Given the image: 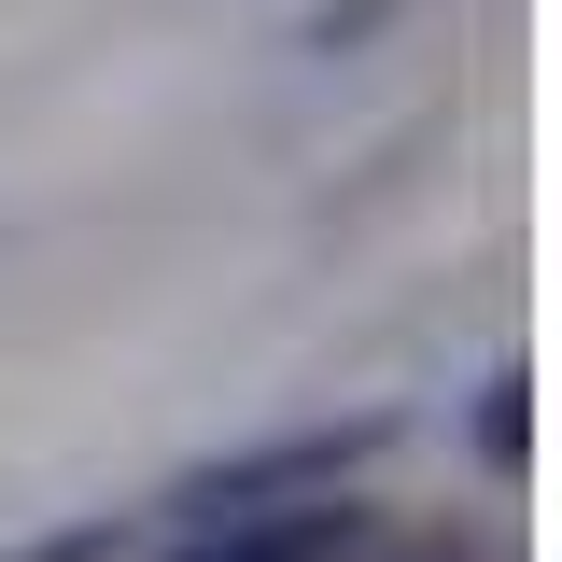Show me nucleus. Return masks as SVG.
<instances>
[{
  "instance_id": "7ed1b4c3",
  "label": "nucleus",
  "mask_w": 562,
  "mask_h": 562,
  "mask_svg": "<svg viewBox=\"0 0 562 562\" xmlns=\"http://www.w3.org/2000/svg\"><path fill=\"white\" fill-rule=\"evenodd\" d=\"M520 394H535L520 366H506V380L479 394V464H506V479H520V450H535V408H520Z\"/></svg>"
},
{
  "instance_id": "f257e3e1",
  "label": "nucleus",
  "mask_w": 562,
  "mask_h": 562,
  "mask_svg": "<svg viewBox=\"0 0 562 562\" xmlns=\"http://www.w3.org/2000/svg\"><path fill=\"white\" fill-rule=\"evenodd\" d=\"M394 450V422H295V436H254V450H225L198 479H169V520L198 535V520H254V506H310V492H351L366 464Z\"/></svg>"
},
{
  "instance_id": "f03ea898",
  "label": "nucleus",
  "mask_w": 562,
  "mask_h": 562,
  "mask_svg": "<svg viewBox=\"0 0 562 562\" xmlns=\"http://www.w3.org/2000/svg\"><path fill=\"white\" fill-rule=\"evenodd\" d=\"M366 549V506L351 492H310V506H254V520H198L169 562H351Z\"/></svg>"
},
{
  "instance_id": "39448f33",
  "label": "nucleus",
  "mask_w": 562,
  "mask_h": 562,
  "mask_svg": "<svg viewBox=\"0 0 562 562\" xmlns=\"http://www.w3.org/2000/svg\"><path fill=\"white\" fill-rule=\"evenodd\" d=\"M408 562H450V549H408Z\"/></svg>"
},
{
  "instance_id": "20e7f679",
  "label": "nucleus",
  "mask_w": 562,
  "mask_h": 562,
  "mask_svg": "<svg viewBox=\"0 0 562 562\" xmlns=\"http://www.w3.org/2000/svg\"><path fill=\"white\" fill-rule=\"evenodd\" d=\"M14 562H113V520H70V535H29Z\"/></svg>"
}]
</instances>
